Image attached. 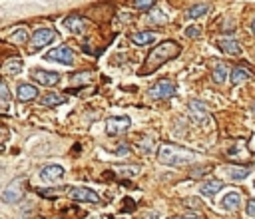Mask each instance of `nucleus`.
I'll list each match as a JSON object with an SVG mask.
<instances>
[{
	"label": "nucleus",
	"instance_id": "obj_1",
	"mask_svg": "<svg viewBox=\"0 0 255 219\" xmlns=\"http://www.w3.org/2000/svg\"><path fill=\"white\" fill-rule=\"evenodd\" d=\"M180 52H182V46L174 40H166L162 42L160 46H156L154 50H151L147 54V58H146V66L142 68V76L144 74H151L154 70H158L162 64H166L168 60H174L176 56H180Z\"/></svg>",
	"mask_w": 255,
	"mask_h": 219
},
{
	"label": "nucleus",
	"instance_id": "obj_2",
	"mask_svg": "<svg viewBox=\"0 0 255 219\" xmlns=\"http://www.w3.org/2000/svg\"><path fill=\"white\" fill-rule=\"evenodd\" d=\"M195 153L183 146L178 144H160L158 147V161L164 166H174V168H182L187 163H193Z\"/></svg>",
	"mask_w": 255,
	"mask_h": 219
},
{
	"label": "nucleus",
	"instance_id": "obj_3",
	"mask_svg": "<svg viewBox=\"0 0 255 219\" xmlns=\"http://www.w3.org/2000/svg\"><path fill=\"white\" fill-rule=\"evenodd\" d=\"M54 38H56V30L54 28H38L32 34V40H30V46H28L30 54H36L38 50H42L44 46H48Z\"/></svg>",
	"mask_w": 255,
	"mask_h": 219
},
{
	"label": "nucleus",
	"instance_id": "obj_4",
	"mask_svg": "<svg viewBox=\"0 0 255 219\" xmlns=\"http://www.w3.org/2000/svg\"><path fill=\"white\" fill-rule=\"evenodd\" d=\"M149 96L151 98H156V100H168L172 96H176V84L172 80H160L156 82L154 86L149 88Z\"/></svg>",
	"mask_w": 255,
	"mask_h": 219
},
{
	"label": "nucleus",
	"instance_id": "obj_5",
	"mask_svg": "<svg viewBox=\"0 0 255 219\" xmlns=\"http://www.w3.org/2000/svg\"><path fill=\"white\" fill-rule=\"evenodd\" d=\"M46 60H52V62H60V64H66V66H72L74 64V52L70 46H58L54 50H50L46 54Z\"/></svg>",
	"mask_w": 255,
	"mask_h": 219
},
{
	"label": "nucleus",
	"instance_id": "obj_6",
	"mask_svg": "<svg viewBox=\"0 0 255 219\" xmlns=\"http://www.w3.org/2000/svg\"><path fill=\"white\" fill-rule=\"evenodd\" d=\"M68 197L74 201H80V203H100V195L96 191H92L90 187H70Z\"/></svg>",
	"mask_w": 255,
	"mask_h": 219
},
{
	"label": "nucleus",
	"instance_id": "obj_7",
	"mask_svg": "<svg viewBox=\"0 0 255 219\" xmlns=\"http://www.w3.org/2000/svg\"><path fill=\"white\" fill-rule=\"evenodd\" d=\"M189 116L197 122V124H212V116L208 114V106L199 102V100H191L189 102Z\"/></svg>",
	"mask_w": 255,
	"mask_h": 219
},
{
	"label": "nucleus",
	"instance_id": "obj_8",
	"mask_svg": "<svg viewBox=\"0 0 255 219\" xmlns=\"http://www.w3.org/2000/svg\"><path fill=\"white\" fill-rule=\"evenodd\" d=\"M132 126V120L128 116H112L108 122H106V132L110 136H118V134H124L128 132Z\"/></svg>",
	"mask_w": 255,
	"mask_h": 219
},
{
	"label": "nucleus",
	"instance_id": "obj_9",
	"mask_svg": "<svg viewBox=\"0 0 255 219\" xmlns=\"http://www.w3.org/2000/svg\"><path fill=\"white\" fill-rule=\"evenodd\" d=\"M32 76H34V80H36L38 84H42V86H56V84L60 82V74H58V72H50V70H42V68L34 70Z\"/></svg>",
	"mask_w": 255,
	"mask_h": 219
},
{
	"label": "nucleus",
	"instance_id": "obj_10",
	"mask_svg": "<svg viewBox=\"0 0 255 219\" xmlns=\"http://www.w3.org/2000/svg\"><path fill=\"white\" fill-rule=\"evenodd\" d=\"M64 176V168L62 166H58V163H52V166H46V168H42V172H40V178L44 180V182H58L60 178Z\"/></svg>",
	"mask_w": 255,
	"mask_h": 219
},
{
	"label": "nucleus",
	"instance_id": "obj_11",
	"mask_svg": "<svg viewBox=\"0 0 255 219\" xmlns=\"http://www.w3.org/2000/svg\"><path fill=\"white\" fill-rule=\"evenodd\" d=\"M64 28H68V30L74 32V34H80V32H84V28H86V20H84L80 14H70L68 18H64Z\"/></svg>",
	"mask_w": 255,
	"mask_h": 219
},
{
	"label": "nucleus",
	"instance_id": "obj_12",
	"mask_svg": "<svg viewBox=\"0 0 255 219\" xmlns=\"http://www.w3.org/2000/svg\"><path fill=\"white\" fill-rule=\"evenodd\" d=\"M227 66L221 60H212V78L216 84H223L227 80Z\"/></svg>",
	"mask_w": 255,
	"mask_h": 219
},
{
	"label": "nucleus",
	"instance_id": "obj_13",
	"mask_svg": "<svg viewBox=\"0 0 255 219\" xmlns=\"http://www.w3.org/2000/svg\"><path fill=\"white\" fill-rule=\"evenodd\" d=\"M16 98L20 102H32L38 98V88L32 86V84H20L18 90H16Z\"/></svg>",
	"mask_w": 255,
	"mask_h": 219
},
{
	"label": "nucleus",
	"instance_id": "obj_14",
	"mask_svg": "<svg viewBox=\"0 0 255 219\" xmlns=\"http://www.w3.org/2000/svg\"><path fill=\"white\" fill-rule=\"evenodd\" d=\"M20 197H22L20 182H12V183L2 191V199H4V203H16Z\"/></svg>",
	"mask_w": 255,
	"mask_h": 219
},
{
	"label": "nucleus",
	"instance_id": "obj_15",
	"mask_svg": "<svg viewBox=\"0 0 255 219\" xmlns=\"http://www.w3.org/2000/svg\"><path fill=\"white\" fill-rule=\"evenodd\" d=\"M221 187H223V182H219V180H208V182L201 183L199 191H201V195H206V197H214L216 193L221 191Z\"/></svg>",
	"mask_w": 255,
	"mask_h": 219
},
{
	"label": "nucleus",
	"instance_id": "obj_16",
	"mask_svg": "<svg viewBox=\"0 0 255 219\" xmlns=\"http://www.w3.org/2000/svg\"><path fill=\"white\" fill-rule=\"evenodd\" d=\"M219 203H221V207H223L225 211H235V209L239 207V203H241V195H239L237 191H229V193L223 195V199H221Z\"/></svg>",
	"mask_w": 255,
	"mask_h": 219
},
{
	"label": "nucleus",
	"instance_id": "obj_17",
	"mask_svg": "<svg viewBox=\"0 0 255 219\" xmlns=\"http://www.w3.org/2000/svg\"><path fill=\"white\" fill-rule=\"evenodd\" d=\"M66 102V96L64 94H58V92H48L46 96L40 98V104L46 106V108H54V106H60Z\"/></svg>",
	"mask_w": 255,
	"mask_h": 219
},
{
	"label": "nucleus",
	"instance_id": "obj_18",
	"mask_svg": "<svg viewBox=\"0 0 255 219\" xmlns=\"http://www.w3.org/2000/svg\"><path fill=\"white\" fill-rule=\"evenodd\" d=\"M210 10H212V4H210V2H197V4H193V6L187 8V16H189L191 20H195V18L206 16Z\"/></svg>",
	"mask_w": 255,
	"mask_h": 219
},
{
	"label": "nucleus",
	"instance_id": "obj_19",
	"mask_svg": "<svg viewBox=\"0 0 255 219\" xmlns=\"http://www.w3.org/2000/svg\"><path fill=\"white\" fill-rule=\"evenodd\" d=\"M219 48H221L223 52L231 54V56H237V54H241V46H239V42L233 40V38H221V40H219Z\"/></svg>",
	"mask_w": 255,
	"mask_h": 219
},
{
	"label": "nucleus",
	"instance_id": "obj_20",
	"mask_svg": "<svg viewBox=\"0 0 255 219\" xmlns=\"http://www.w3.org/2000/svg\"><path fill=\"white\" fill-rule=\"evenodd\" d=\"M130 40L136 46H147V44H151L156 40V32H136V34H132Z\"/></svg>",
	"mask_w": 255,
	"mask_h": 219
},
{
	"label": "nucleus",
	"instance_id": "obj_21",
	"mask_svg": "<svg viewBox=\"0 0 255 219\" xmlns=\"http://www.w3.org/2000/svg\"><path fill=\"white\" fill-rule=\"evenodd\" d=\"M225 176L233 182H239V180H245L249 176V168H239V166H231V168H225L223 170Z\"/></svg>",
	"mask_w": 255,
	"mask_h": 219
},
{
	"label": "nucleus",
	"instance_id": "obj_22",
	"mask_svg": "<svg viewBox=\"0 0 255 219\" xmlns=\"http://www.w3.org/2000/svg\"><path fill=\"white\" fill-rule=\"evenodd\" d=\"M20 70H22V60H20V58H10V60H6L4 66H2L4 76H16Z\"/></svg>",
	"mask_w": 255,
	"mask_h": 219
},
{
	"label": "nucleus",
	"instance_id": "obj_23",
	"mask_svg": "<svg viewBox=\"0 0 255 219\" xmlns=\"http://www.w3.org/2000/svg\"><path fill=\"white\" fill-rule=\"evenodd\" d=\"M249 76H251V74H249L245 68H239V66H237V68H233V70H231V78H229V80H231V84H233V86H239V84H243Z\"/></svg>",
	"mask_w": 255,
	"mask_h": 219
},
{
	"label": "nucleus",
	"instance_id": "obj_24",
	"mask_svg": "<svg viewBox=\"0 0 255 219\" xmlns=\"http://www.w3.org/2000/svg\"><path fill=\"white\" fill-rule=\"evenodd\" d=\"M26 40H28V32H26V28H16L10 36H8V42H14V44H26Z\"/></svg>",
	"mask_w": 255,
	"mask_h": 219
},
{
	"label": "nucleus",
	"instance_id": "obj_25",
	"mask_svg": "<svg viewBox=\"0 0 255 219\" xmlns=\"http://www.w3.org/2000/svg\"><path fill=\"white\" fill-rule=\"evenodd\" d=\"M156 4V0H132V6L138 8V10H149V8H154Z\"/></svg>",
	"mask_w": 255,
	"mask_h": 219
},
{
	"label": "nucleus",
	"instance_id": "obj_26",
	"mask_svg": "<svg viewBox=\"0 0 255 219\" xmlns=\"http://www.w3.org/2000/svg\"><path fill=\"white\" fill-rule=\"evenodd\" d=\"M0 96H2V104H6V102H8V98H10V94H8V84H6V80H2V82H0Z\"/></svg>",
	"mask_w": 255,
	"mask_h": 219
},
{
	"label": "nucleus",
	"instance_id": "obj_27",
	"mask_svg": "<svg viewBox=\"0 0 255 219\" xmlns=\"http://www.w3.org/2000/svg\"><path fill=\"white\" fill-rule=\"evenodd\" d=\"M199 34H201V30L197 26H187L185 28V36L187 38H199Z\"/></svg>",
	"mask_w": 255,
	"mask_h": 219
},
{
	"label": "nucleus",
	"instance_id": "obj_28",
	"mask_svg": "<svg viewBox=\"0 0 255 219\" xmlns=\"http://www.w3.org/2000/svg\"><path fill=\"white\" fill-rule=\"evenodd\" d=\"M245 211H247V215H251V217H255V199H251V201L247 203V207H245Z\"/></svg>",
	"mask_w": 255,
	"mask_h": 219
},
{
	"label": "nucleus",
	"instance_id": "obj_29",
	"mask_svg": "<svg viewBox=\"0 0 255 219\" xmlns=\"http://www.w3.org/2000/svg\"><path fill=\"white\" fill-rule=\"evenodd\" d=\"M185 203H187L189 207H197V205H199V201H197L195 197H189V199H185Z\"/></svg>",
	"mask_w": 255,
	"mask_h": 219
},
{
	"label": "nucleus",
	"instance_id": "obj_30",
	"mask_svg": "<svg viewBox=\"0 0 255 219\" xmlns=\"http://www.w3.org/2000/svg\"><path fill=\"white\" fill-rule=\"evenodd\" d=\"M174 219H199V217H174Z\"/></svg>",
	"mask_w": 255,
	"mask_h": 219
},
{
	"label": "nucleus",
	"instance_id": "obj_31",
	"mask_svg": "<svg viewBox=\"0 0 255 219\" xmlns=\"http://www.w3.org/2000/svg\"><path fill=\"white\" fill-rule=\"evenodd\" d=\"M251 30H253V34H255V20H253V28H251Z\"/></svg>",
	"mask_w": 255,
	"mask_h": 219
}]
</instances>
